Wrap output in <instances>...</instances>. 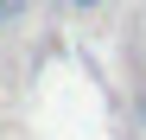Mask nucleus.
I'll return each mask as SVG.
<instances>
[{
    "label": "nucleus",
    "mask_w": 146,
    "mask_h": 140,
    "mask_svg": "<svg viewBox=\"0 0 146 140\" xmlns=\"http://www.w3.org/2000/svg\"><path fill=\"white\" fill-rule=\"evenodd\" d=\"M70 7H76V13H95V7H102V0H70Z\"/></svg>",
    "instance_id": "2"
},
{
    "label": "nucleus",
    "mask_w": 146,
    "mask_h": 140,
    "mask_svg": "<svg viewBox=\"0 0 146 140\" xmlns=\"http://www.w3.org/2000/svg\"><path fill=\"white\" fill-rule=\"evenodd\" d=\"M19 19H26V0H0V32L19 26Z\"/></svg>",
    "instance_id": "1"
}]
</instances>
